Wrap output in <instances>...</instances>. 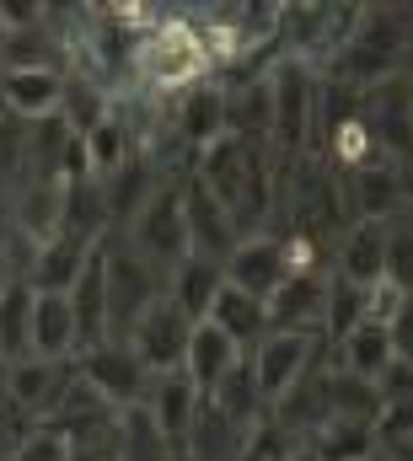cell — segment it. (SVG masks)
I'll list each match as a JSON object with an SVG mask.
<instances>
[{"label": "cell", "instance_id": "6da1fadb", "mask_svg": "<svg viewBox=\"0 0 413 461\" xmlns=\"http://www.w3.org/2000/svg\"><path fill=\"white\" fill-rule=\"evenodd\" d=\"M209 76H215V59H209V43L194 11H156V22L140 32L129 81L118 92H145V97L172 103L178 92H188L194 81H209Z\"/></svg>", "mask_w": 413, "mask_h": 461}, {"label": "cell", "instance_id": "7a4b0ae2", "mask_svg": "<svg viewBox=\"0 0 413 461\" xmlns=\"http://www.w3.org/2000/svg\"><path fill=\"white\" fill-rule=\"evenodd\" d=\"M403 54H408V11L403 5H371L354 16L349 38L327 59V76L365 92L387 76H403Z\"/></svg>", "mask_w": 413, "mask_h": 461}, {"label": "cell", "instance_id": "3957f363", "mask_svg": "<svg viewBox=\"0 0 413 461\" xmlns=\"http://www.w3.org/2000/svg\"><path fill=\"white\" fill-rule=\"evenodd\" d=\"M178 183H183V177H178ZM178 183H161V188L145 199V210L118 230V241H124L140 263H151L156 274H172V268L188 258V226H183V194H178Z\"/></svg>", "mask_w": 413, "mask_h": 461}, {"label": "cell", "instance_id": "277c9868", "mask_svg": "<svg viewBox=\"0 0 413 461\" xmlns=\"http://www.w3.org/2000/svg\"><path fill=\"white\" fill-rule=\"evenodd\" d=\"M317 65L307 59H280L269 70V103H274V123H269V150L274 156H307L311 145V113H317Z\"/></svg>", "mask_w": 413, "mask_h": 461}, {"label": "cell", "instance_id": "5b68a950", "mask_svg": "<svg viewBox=\"0 0 413 461\" xmlns=\"http://www.w3.org/2000/svg\"><path fill=\"white\" fill-rule=\"evenodd\" d=\"M103 285H107V339H124L145 306L167 295V274L140 263L118 236H103Z\"/></svg>", "mask_w": 413, "mask_h": 461}, {"label": "cell", "instance_id": "8992f818", "mask_svg": "<svg viewBox=\"0 0 413 461\" xmlns=\"http://www.w3.org/2000/svg\"><path fill=\"white\" fill-rule=\"evenodd\" d=\"M76 375L103 397L113 408H134V402H145V392H151V370L140 365V354L124 344V339H103V344L81 348L76 354Z\"/></svg>", "mask_w": 413, "mask_h": 461}, {"label": "cell", "instance_id": "52a82bcc", "mask_svg": "<svg viewBox=\"0 0 413 461\" xmlns=\"http://www.w3.org/2000/svg\"><path fill=\"white\" fill-rule=\"evenodd\" d=\"M322 354H333V344H327L322 333H269L263 344L247 354V365H252V381H258L263 402H280V397L307 375Z\"/></svg>", "mask_w": 413, "mask_h": 461}, {"label": "cell", "instance_id": "ba28073f", "mask_svg": "<svg viewBox=\"0 0 413 461\" xmlns=\"http://www.w3.org/2000/svg\"><path fill=\"white\" fill-rule=\"evenodd\" d=\"M188 333H194V322H188V317L161 295L156 306H145V312L134 317V328L124 333V344L140 354V365H145L151 375H167V370H178V365H183Z\"/></svg>", "mask_w": 413, "mask_h": 461}, {"label": "cell", "instance_id": "9c48e42d", "mask_svg": "<svg viewBox=\"0 0 413 461\" xmlns=\"http://www.w3.org/2000/svg\"><path fill=\"white\" fill-rule=\"evenodd\" d=\"M344 204H349V221H398L408 215V183H403V161H371L360 172L344 177Z\"/></svg>", "mask_w": 413, "mask_h": 461}, {"label": "cell", "instance_id": "30bf717a", "mask_svg": "<svg viewBox=\"0 0 413 461\" xmlns=\"http://www.w3.org/2000/svg\"><path fill=\"white\" fill-rule=\"evenodd\" d=\"M220 274H225V285H231V290L269 301V295L285 285V274H290L285 241H280V236H269V230H258V236H242V241L225 252Z\"/></svg>", "mask_w": 413, "mask_h": 461}, {"label": "cell", "instance_id": "8fae6325", "mask_svg": "<svg viewBox=\"0 0 413 461\" xmlns=\"http://www.w3.org/2000/svg\"><path fill=\"white\" fill-rule=\"evenodd\" d=\"M360 123H365V134L376 140V150L387 161L408 156V70L360 92Z\"/></svg>", "mask_w": 413, "mask_h": 461}, {"label": "cell", "instance_id": "7c38bea8", "mask_svg": "<svg viewBox=\"0 0 413 461\" xmlns=\"http://www.w3.org/2000/svg\"><path fill=\"white\" fill-rule=\"evenodd\" d=\"M322 301H327V274L290 268L285 285L263 301L269 333H322Z\"/></svg>", "mask_w": 413, "mask_h": 461}, {"label": "cell", "instance_id": "4fadbf2b", "mask_svg": "<svg viewBox=\"0 0 413 461\" xmlns=\"http://www.w3.org/2000/svg\"><path fill=\"white\" fill-rule=\"evenodd\" d=\"M167 129H172L178 145H188L199 156L205 145H215L225 134V92L215 81H194L188 92H178L167 103Z\"/></svg>", "mask_w": 413, "mask_h": 461}, {"label": "cell", "instance_id": "5bb4252c", "mask_svg": "<svg viewBox=\"0 0 413 461\" xmlns=\"http://www.w3.org/2000/svg\"><path fill=\"white\" fill-rule=\"evenodd\" d=\"M178 194H183V226H188V252H199L209 263H225V252L242 241L236 226H231V215L209 199V188L188 172L183 183H178Z\"/></svg>", "mask_w": 413, "mask_h": 461}, {"label": "cell", "instance_id": "9a60e30c", "mask_svg": "<svg viewBox=\"0 0 413 461\" xmlns=\"http://www.w3.org/2000/svg\"><path fill=\"white\" fill-rule=\"evenodd\" d=\"M76 381V359L70 365H54V359H16V365H5V397L32 419V424H43L49 419V408L60 402V392Z\"/></svg>", "mask_w": 413, "mask_h": 461}, {"label": "cell", "instance_id": "2e32d148", "mask_svg": "<svg viewBox=\"0 0 413 461\" xmlns=\"http://www.w3.org/2000/svg\"><path fill=\"white\" fill-rule=\"evenodd\" d=\"M199 386L183 375V370H167V375H151V392H145V413L156 419V429H161V440L172 446V461L183 451V440H188V424H194V413H199Z\"/></svg>", "mask_w": 413, "mask_h": 461}, {"label": "cell", "instance_id": "e0dca14e", "mask_svg": "<svg viewBox=\"0 0 413 461\" xmlns=\"http://www.w3.org/2000/svg\"><path fill=\"white\" fill-rule=\"evenodd\" d=\"M161 183H172V177H167V172H161V167H156L145 150H134V156H129L118 172H107V177H103V199H107V221H113V236L129 226L140 210H145V199H151Z\"/></svg>", "mask_w": 413, "mask_h": 461}, {"label": "cell", "instance_id": "ac0fdd59", "mask_svg": "<svg viewBox=\"0 0 413 461\" xmlns=\"http://www.w3.org/2000/svg\"><path fill=\"white\" fill-rule=\"evenodd\" d=\"M27 354L32 359H54L70 365L81 354V333H76V312L65 295H38L32 290V328H27Z\"/></svg>", "mask_w": 413, "mask_h": 461}, {"label": "cell", "instance_id": "d6986e66", "mask_svg": "<svg viewBox=\"0 0 413 461\" xmlns=\"http://www.w3.org/2000/svg\"><path fill=\"white\" fill-rule=\"evenodd\" d=\"M398 354H408V344H403L392 328H381V322H360V328H349V333L333 344V365H338L344 375L376 381Z\"/></svg>", "mask_w": 413, "mask_h": 461}, {"label": "cell", "instance_id": "ffe728a7", "mask_svg": "<svg viewBox=\"0 0 413 461\" xmlns=\"http://www.w3.org/2000/svg\"><path fill=\"white\" fill-rule=\"evenodd\" d=\"M87 258H92V241H76V236H43L38 241V252H32V268H27V290H38V295H65L70 285H76V274L87 268Z\"/></svg>", "mask_w": 413, "mask_h": 461}, {"label": "cell", "instance_id": "44dd1931", "mask_svg": "<svg viewBox=\"0 0 413 461\" xmlns=\"http://www.w3.org/2000/svg\"><path fill=\"white\" fill-rule=\"evenodd\" d=\"M60 97H65V70H0V108L22 123L60 113Z\"/></svg>", "mask_w": 413, "mask_h": 461}, {"label": "cell", "instance_id": "7402d4cb", "mask_svg": "<svg viewBox=\"0 0 413 461\" xmlns=\"http://www.w3.org/2000/svg\"><path fill=\"white\" fill-rule=\"evenodd\" d=\"M381 241H387V226H376V221H354V226L333 241V252H327L333 279H349V285L371 290V285L381 279Z\"/></svg>", "mask_w": 413, "mask_h": 461}, {"label": "cell", "instance_id": "603a6c76", "mask_svg": "<svg viewBox=\"0 0 413 461\" xmlns=\"http://www.w3.org/2000/svg\"><path fill=\"white\" fill-rule=\"evenodd\" d=\"M205 322L220 339H231L242 354H252V348L269 339V312H263V301H258V295H242V290H231V285H220V295H215V306H209Z\"/></svg>", "mask_w": 413, "mask_h": 461}, {"label": "cell", "instance_id": "cb8c5ba5", "mask_svg": "<svg viewBox=\"0 0 413 461\" xmlns=\"http://www.w3.org/2000/svg\"><path fill=\"white\" fill-rule=\"evenodd\" d=\"M60 236H76V241H103L113 236V221H107V199L97 177H76L60 188Z\"/></svg>", "mask_w": 413, "mask_h": 461}, {"label": "cell", "instance_id": "d4e9b609", "mask_svg": "<svg viewBox=\"0 0 413 461\" xmlns=\"http://www.w3.org/2000/svg\"><path fill=\"white\" fill-rule=\"evenodd\" d=\"M220 285H225L220 263H209V258H199V252H188V258L167 274V301H172L188 322H205L209 306H215V295H220Z\"/></svg>", "mask_w": 413, "mask_h": 461}, {"label": "cell", "instance_id": "484cf974", "mask_svg": "<svg viewBox=\"0 0 413 461\" xmlns=\"http://www.w3.org/2000/svg\"><path fill=\"white\" fill-rule=\"evenodd\" d=\"M236 359H242V348L231 344V339H220L209 322H194V333H188V348H183V365H178V370L199 386V397H209V392H215V381H220Z\"/></svg>", "mask_w": 413, "mask_h": 461}, {"label": "cell", "instance_id": "4316f807", "mask_svg": "<svg viewBox=\"0 0 413 461\" xmlns=\"http://www.w3.org/2000/svg\"><path fill=\"white\" fill-rule=\"evenodd\" d=\"M269 123H274L269 76L225 92V134H231V140H242V145H269Z\"/></svg>", "mask_w": 413, "mask_h": 461}, {"label": "cell", "instance_id": "83f0119b", "mask_svg": "<svg viewBox=\"0 0 413 461\" xmlns=\"http://www.w3.org/2000/svg\"><path fill=\"white\" fill-rule=\"evenodd\" d=\"M205 402L215 408V413H225L231 424H242V429H247L252 419H263V413H269V402H263V392H258V381H252L247 354H242V359H236L220 381H215V392H209Z\"/></svg>", "mask_w": 413, "mask_h": 461}, {"label": "cell", "instance_id": "f1b7e54d", "mask_svg": "<svg viewBox=\"0 0 413 461\" xmlns=\"http://www.w3.org/2000/svg\"><path fill=\"white\" fill-rule=\"evenodd\" d=\"M76 140H81V156H87V177H97V183H103L107 172H118V167L134 156V140H129V129H124L113 113H107L97 129L76 134Z\"/></svg>", "mask_w": 413, "mask_h": 461}, {"label": "cell", "instance_id": "f546056e", "mask_svg": "<svg viewBox=\"0 0 413 461\" xmlns=\"http://www.w3.org/2000/svg\"><path fill=\"white\" fill-rule=\"evenodd\" d=\"M118 461H172V446L161 440V429L145 413V402L118 408Z\"/></svg>", "mask_w": 413, "mask_h": 461}, {"label": "cell", "instance_id": "4dcf8cb0", "mask_svg": "<svg viewBox=\"0 0 413 461\" xmlns=\"http://www.w3.org/2000/svg\"><path fill=\"white\" fill-rule=\"evenodd\" d=\"M307 446L322 461H371L376 456V435H371V424H354V419H327Z\"/></svg>", "mask_w": 413, "mask_h": 461}, {"label": "cell", "instance_id": "1f68e13d", "mask_svg": "<svg viewBox=\"0 0 413 461\" xmlns=\"http://www.w3.org/2000/svg\"><path fill=\"white\" fill-rule=\"evenodd\" d=\"M27 328H32V290L22 279H11L0 290V359L5 365L27 359Z\"/></svg>", "mask_w": 413, "mask_h": 461}, {"label": "cell", "instance_id": "d6a6232c", "mask_svg": "<svg viewBox=\"0 0 413 461\" xmlns=\"http://www.w3.org/2000/svg\"><path fill=\"white\" fill-rule=\"evenodd\" d=\"M365 322V290L360 285H349V279H333L327 274V301H322V339L327 344H338L349 328H360Z\"/></svg>", "mask_w": 413, "mask_h": 461}, {"label": "cell", "instance_id": "836d02e7", "mask_svg": "<svg viewBox=\"0 0 413 461\" xmlns=\"http://www.w3.org/2000/svg\"><path fill=\"white\" fill-rule=\"evenodd\" d=\"M60 118L70 123V134H87V129H97V123L107 118V92H103V86H92L87 76L65 70V97H60Z\"/></svg>", "mask_w": 413, "mask_h": 461}, {"label": "cell", "instance_id": "e575fe53", "mask_svg": "<svg viewBox=\"0 0 413 461\" xmlns=\"http://www.w3.org/2000/svg\"><path fill=\"white\" fill-rule=\"evenodd\" d=\"M296 446H301V440H296L285 424H274V413H263V419L247 424V435H242V446H236V461H285Z\"/></svg>", "mask_w": 413, "mask_h": 461}, {"label": "cell", "instance_id": "d590c367", "mask_svg": "<svg viewBox=\"0 0 413 461\" xmlns=\"http://www.w3.org/2000/svg\"><path fill=\"white\" fill-rule=\"evenodd\" d=\"M11 461H70V451H65V435H54V429L32 424V435L11 451Z\"/></svg>", "mask_w": 413, "mask_h": 461}, {"label": "cell", "instance_id": "8d00e7d4", "mask_svg": "<svg viewBox=\"0 0 413 461\" xmlns=\"http://www.w3.org/2000/svg\"><path fill=\"white\" fill-rule=\"evenodd\" d=\"M27 435H32V419H27V413L0 392V461H11V451H16Z\"/></svg>", "mask_w": 413, "mask_h": 461}, {"label": "cell", "instance_id": "74e56055", "mask_svg": "<svg viewBox=\"0 0 413 461\" xmlns=\"http://www.w3.org/2000/svg\"><path fill=\"white\" fill-rule=\"evenodd\" d=\"M285 461H322V456H317V451H311L307 440H301V446H296V451H290V456H285Z\"/></svg>", "mask_w": 413, "mask_h": 461}, {"label": "cell", "instance_id": "f35d334b", "mask_svg": "<svg viewBox=\"0 0 413 461\" xmlns=\"http://www.w3.org/2000/svg\"><path fill=\"white\" fill-rule=\"evenodd\" d=\"M5 236H11V210H5V199H0V247H5Z\"/></svg>", "mask_w": 413, "mask_h": 461}, {"label": "cell", "instance_id": "ab89813d", "mask_svg": "<svg viewBox=\"0 0 413 461\" xmlns=\"http://www.w3.org/2000/svg\"><path fill=\"white\" fill-rule=\"evenodd\" d=\"M5 285H11V268H5V258H0V290H5Z\"/></svg>", "mask_w": 413, "mask_h": 461}, {"label": "cell", "instance_id": "60d3db41", "mask_svg": "<svg viewBox=\"0 0 413 461\" xmlns=\"http://www.w3.org/2000/svg\"><path fill=\"white\" fill-rule=\"evenodd\" d=\"M0 392H5V359H0Z\"/></svg>", "mask_w": 413, "mask_h": 461}, {"label": "cell", "instance_id": "b9f144b4", "mask_svg": "<svg viewBox=\"0 0 413 461\" xmlns=\"http://www.w3.org/2000/svg\"><path fill=\"white\" fill-rule=\"evenodd\" d=\"M0 38H5V32H0Z\"/></svg>", "mask_w": 413, "mask_h": 461}]
</instances>
